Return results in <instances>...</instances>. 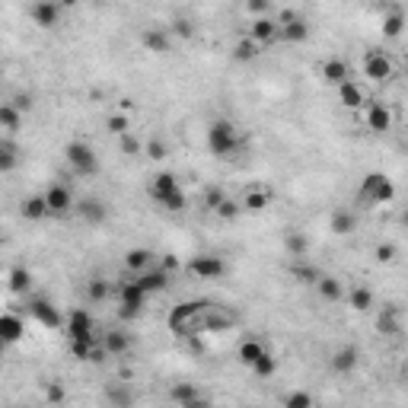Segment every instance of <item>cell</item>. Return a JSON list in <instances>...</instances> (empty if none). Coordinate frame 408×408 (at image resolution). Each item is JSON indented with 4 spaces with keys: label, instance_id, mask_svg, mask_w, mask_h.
I'll list each match as a JSON object with an SVG mask.
<instances>
[{
    "label": "cell",
    "instance_id": "1",
    "mask_svg": "<svg viewBox=\"0 0 408 408\" xmlns=\"http://www.w3.org/2000/svg\"><path fill=\"white\" fill-rule=\"evenodd\" d=\"M211 306H214V300H186V303L173 306L166 316L169 332L176 335V338H195V335H201Z\"/></svg>",
    "mask_w": 408,
    "mask_h": 408
},
{
    "label": "cell",
    "instance_id": "2",
    "mask_svg": "<svg viewBox=\"0 0 408 408\" xmlns=\"http://www.w3.org/2000/svg\"><path fill=\"white\" fill-rule=\"evenodd\" d=\"M242 147V138H240V128L233 125L230 118H217L211 121L207 128V150H211L217 160H230L236 157Z\"/></svg>",
    "mask_w": 408,
    "mask_h": 408
},
{
    "label": "cell",
    "instance_id": "3",
    "mask_svg": "<svg viewBox=\"0 0 408 408\" xmlns=\"http://www.w3.org/2000/svg\"><path fill=\"white\" fill-rule=\"evenodd\" d=\"M396 198V186H392L390 176H383V173H367L357 188V201L364 207H377V204H390Z\"/></svg>",
    "mask_w": 408,
    "mask_h": 408
},
{
    "label": "cell",
    "instance_id": "4",
    "mask_svg": "<svg viewBox=\"0 0 408 408\" xmlns=\"http://www.w3.org/2000/svg\"><path fill=\"white\" fill-rule=\"evenodd\" d=\"M64 157H67V166L74 169L77 176H96L99 173V157L84 140H71L64 147Z\"/></svg>",
    "mask_w": 408,
    "mask_h": 408
},
{
    "label": "cell",
    "instance_id": "5",
    "mask_svg": "<svg viewBox=\"0 0 408 408\" xmlns=\"http://www.w3.org/2000/svg\"><path fill=\"white\" fill-rule=\"evenodd\" d=\"M121 309H118V319H125V322H131V319H138L140 313H144V306H147V290L140 288L138 281H125L121 284Z\"/></svg>",
    "mask_w": 408,
    "mask_h": 408
},
{
    "label": "cell",
    "instance_id": "6",
    "mask_svg": "<svg viewBox=\"0 0 408 408\" xmlns=\"http://www.w3.org/2000/svg\"><path fill=\"white\" fill-rule=\"evenodd\" d=\"M278 38H284L290 45H300V42L309 38V23L303 16H297L294 10H284L278 16Z\"/></svg>",
    "mask_w": 408,
    "mask_h": 408
},
{
    "label": "cell",
    "instance_id": "7",
    "mask_svg": "<svg viewBox=\"0 0 408 408\" xmlns=\"http://www.w3.org/2000/svg\"><path fill=\"white\" fill-rule=\"evenodd\" d=\"M364 74L370 77L373 84H386V80H392V74H396L392 58L386 55V51H367V58H364Z\"/></svg>",
    "mask_w": 408,
    "mask_h": 408
},
{
    "label": "cell",
    "instance_id": "8",
    "mask_svg": "<svg viewBox=\"0 0 408 408\" xmlns=\"http://www.w3.org/2000/svg\"><path fill=\"white\" fill-rule=\"evenodd\" d=\"M42 195H45V204H48V214H51V217H64V214L74 211V192L67 186H61V182L48 186Z\"/></svg>",
    "mask_w": 408,
    "mask_h": 408
},
{
    "label": "cell",
    "instance_id": "9",
    "mask_svg": "<svg viewBox=\"0 0 408 408\" xmlns=\"http://www.w3.org/2000/svg\"><path fill=\"white\" fill-rule=\"evenodd\" d=\"M134 281H138L147 294H163V290H169V284H173V271H166L163 265H150V268L138 271Z\"/></svg>",
    "mask_w": 408,
    "mask_h": 408
},
{
    "label": "cell",
    "instance_id": "10",
    "mask_svg": "<svg viewBox=\"0 0 408 408\" xmlns=\"http://www.w3.org/2000/svg\"><path fill=\"white\" fill-rule=\"evenodd\" d=\"M227 265H223L220 255H195V259L188 262V275H195L198 281H214L220 278Z\"/></svg>",
    "mask_w": 408,
    "mask_h": 408
},
{
    "label": "cell",
    "instance_id": "11",
    "mask_svg": "<svg viewBox=\"0 0 408 408\" xmlns=\"http://www.w3.org/2000/svg\"><path fill=\"white\" fill-rule=\"evenodd\" d=\"M357 361H361L357 344H342L338 351H332V357H329V367H332V373H342V377H348V373L357 370Z\"/></svg>",
    "mask_w": 408,
    "mask_h": 408
},
{
    "label": "cell",
    "instance_id": "12",
    "mask_svg": "<svg viewBox=\"0 0 408 408\" xmlns=\"http://www.w3.org/2000/svg\"><path fill=\"white\" fill-rule=\"evenodd\" d=\"M29 316L36 319L38 325H45V329H61L64 325V319H61V313H58L55 306L48 303V300H29Z\"/></svg>",
    "mask_w": 408,
    "mask_h": 408
},
{
    "label": "cell",
    "instance_id": "13",
    "mask_svg": "<svg viewBox=\"0 0 408 408\" xmlns=\"http://www.w3.org/2000/svg\"><path fill=\"white\" fill-rule=\"evenodd\" d=\"M377 329H380V335H386V338H399L402 335V309L396 303H386L380 309V316H377Z\"/></svg>",
    "mask_w": 408,
    "mask_h": 408
},
{
    "label": "cell",
    "instance_id": "14",
    "mask_svg": "<svg viewBox=\"0 0 408 408\" xmlns=\"http://www.w3.org/2000/svg\"><path fill=\"white\" fill-rule=\"evenodd\" d=\"M74 207H77V217H80L84 223H93L96 227V223L109 220V207H105L102 198H84V201H77Z\"/></svg>",
    "mask_w": 408,
    "mask_h": 408
},
{
    "label": "cell",
    "instance_id": "15",
    "mask_svg": "<svg viewBox=\"0 0 408 408\" xmlns=\"http://www.w3.org/2000/svg\"><path fill=\"white\" fill-rule=\"evenodd\" d=\"M29 16L36 23L38 29H55L61 23V7L58 3H48V0H36L32 10H29Z\"/></svg>",
    "mask_w": 408,
    "mask_h": 408
},
{
    "label": "cell",
    "instance_id": "16",
    "mask_svg": "<svg viewBox=\"0 0 408 408\" xmlns=\"http://www.w3.org/2000/svg\"><path fill=\"white\" fill-rule=\"evenodd\" d=\"M140 42H144V48L153 51V55H169V48H173V36H169V29H163V26L144 29V32H140Z\"/></svg>",
    "mask_w": 408,
    "mask_h": 408
},
{
    "label": "cell",
    "instance_id": "17",
    "mask_svg": "<svg viewBox=\"0 0 408 408\" xmlns=\"http://www.w3.org/2000/svg\"><path fill=\"white\" fill-rule=\"evenodd\" d=\"M169 399L179 402L182 408H198V405H207V402H211L204 392H198L192 383H176V386L169 390Z\"/></svg>",
    "mask_w": 408,
    "mask_h": 408
},
{
    "label": "cell",
    "instance_id": "18",
    "mask_svg": "<svg viewBox=\"0 0 408 408\" xmlns=\"http://www.w3.org/2000/svg\"><path fill=\"white\" fill-rule=\"evenodd\" d=\"M147 192H150V198L157 204H163L173 192H179V179L173 176V173H157V176L150 179V186H147Z\"/></svg>",
    "mask_w": 408,
    "mask_h": 408
},
{
    "label": "cell",
    "instance_id": "19",
    "mask_svg": "<svg viewBox=\"0 0 408 408\" xmlns=\"http://www.w3.org/2000/svg\"><path fill=\"white\" fill-rule=\"evenodd\" d=\"M338 102L344 109L357 112L367 105V93H364V86H357V80H344V84H338Z\"/></svg>",
    "mask_w": 408,
    "mask_h": 408
},
{
    "label": "cell",
    "instance_id": "20",
    "mask_svg": "<svg viewBox=\"0 0 408 408\" xmlns=\"http://www.w3.org/2000/svg\"><path fill=\"white\" fill-rule=\"evenodd\" d=\"M367 128L373 134H386L392 128V112L390 105H383V102H370L367 105Z\"/></svg>",
    "mask_w": 408,
    "mask_h": 408
},
{
    "label": "cell",
    "instance_id": "21",
    "mask_svg": "<svg viewBox=\"0 0 408 408\" xmlns=\"http://www.w3.org/2000/svg\"><path fill=\"white\" fill-rule=\"evenodd\" d=\"M246 36H249L252 42H259V45H268V42H275V38H278V19L255 16V23L249 26V32H246Z\"/></svg>",
    "mask_w": 408,
    "mask_h": 408
},
{
    "label": "cell",
    "instance_id": "22",
    "mask_svg": "<svg viewBox=\"0 0 408 408\" xmlns=\"http://www.w3.org/2000/svg\"><path fill=\"white\" fill-rule=\"evenodd\" d=\"M67 338H93V316L86 309H74L67 316Z\"/></svg>",
    "mask_w": 408,
    "mask_h": 408
},
{
    "label": "cell",
    "instance_id": "23",
    "mask_svg": "<svg viewBox=\"0 0 408 408\" xmlns=\"http://www.w3.org/2000/svg\"><path fill=\"white\" fill-rule=\"evenodd\" d=\"M102 348H105L109 357H121V354H128V348H131V335L112 329V332L102 335Z\"/></svg>",
    "mask_w": 408,
    "mask_h": 408
},
{
    "label": "cell",
    "instance_id": "24",
    "mask_svg": "<svg viewBox=\"0 0 408 408\" xmlns=\"http://www.w3.org/2000/svg\"><path fill=\"white\" fill-rule=\"evenodd\" d=\"M240 204H242V211H265L271 204V192L265 186H252V188H246V195L240 198Z\"/></svg>",
    "mask_w": 408,
    "mask_h": 408
},
{
    "label": "cell",
    "instance_id": "25",
    "mask_svg": "<svg viewBox=\"0 0 408 408\" xmlns=\"http://www.w3.org/2000/svg\"><path fill=\"white\" fill-rule=\"evenodd\" d=\"M23 332H26V325H23V319H19L16 313H0V338H3V342L7 344L19 342Z\"/></svg>",
    "mask_w": 408,
    "mask_h": 408
},
{
    "label": "cell",
    "instance_id": "26",
    "mask_svg": "<svg viewBox=\"0 0 408 408\" xmlns=\"http://www.w3.org/2000/svg\"><path fill=\"white\" fill-rule=\"evenodd\" d=\"M322 80L325 84H332V86L344 84V80H351V67L344 64L342 58H329L322 64Z\"/></svg>",
    "mask_w": 408,
    "mask_h": 408
},
{
    "label": "cell",
    "instance_id": "27",
    "mask_svg": "<svg viewBox=\"0 0 408 408\" xmlns=\"http://www.w3.org/2000/svg\"><path fill=\"white\" fill-rule=\"evenodd\" d=\"M7 288H10V294H16V297H26L29 288H32V271L23 268V265L10 268V275H7Z\"/></svg>",
    "mask_w": 408,
    "mask_h": 408
},
{
    "label": "cell",
    "instance_id": "28",
    "mask_svg": "<svg viewBox=\"0 0 408 408\" xmlns=\"http://www.w3.org/2000/svg\"><path fill=\"white\" fill-rule=\"evenodd\" d=\"M265 351H268V348H265V342H259V338H242L240 348H236V357H240L242 367H252V364L259 361Z\"/></svg>",
    "mask_w": 408,
    "mask_h": 408
},
{
    "label": "cell",
    "instance_id": "29",
    "mask_svg": "<svg viewBox=\"0 0 408 408\" xmlns=\"http://www.w3.org/2000/svg\"><path fill=\"white\" fill-rule=\"evenodd\" d=\"M329 227H332V233H338V236H348V233L357 230V214L348 211V207H338V211L329 217Z\"/></svg>",
    "mask_w": 408,
    "mask_h": 408
},
{
    "label": "cell",
    "instance_id": "30",
    "mask_svg": "<svg viewBox=\"0 0 408 408\" xmlns=\"http://www.w3.org/2000/svg\"><path fill=\"white\" fill-rule=\"evenodd\" d=\"M19 214H23V220H45V217H48L45 195H29V198H23V204H19Z\"/></svg>",
    "mask_w": 408,
    "mask_h": 408
},
{
    "label": "cell",
    "instance_id": "31",
    "mask_svg": "<svg viewBox=\"0 0 408 408\" xmlns=\"http://www.w3.org/2000/svg\"><path fill=\"white\" fill-rule=\"evenodd\" d=\"M316 290H319V297L329 300V303H338V300L344 297V288L338 278H329V275H319V281L313 284Z\"/></svg>",
    "mask_w": 408,
    "mask_h": 408
},
{
    "label": "cell",
    "instance_id": "32",
    "mask_svg": "<svg viewBox=\"0 0 408 408\" xmlns=\"http://www.w3.org/2000/svg\"><path fill=\"white\" fill-rule=\"evenodd\" d=\"M284 249H288V255H294V259H306V252H309V236L300 230H288L284 233Z\"/></svg>",
    "mask_w": 408,
    "mask_h": 408
},
{
    "label": "cell",
    "instance_id": "33",
    "mask_svg": "<svg viewBox=\"0 0 408 408\" xmlns=\"http://www.w3.org/2000/svg\"><path fill=\"white\" fill-rule=\"evenodd\" d=\"M150 265H153V252L144 249V246H134V249H128V255H125V268L134 271V275L150 268Z\"/></svg>",
    "mask_w": 408,
    "mask_h": 408
},
{
    "label": "cell",
    "instance_id": "34",
    "mask_svg": "<svg viewBox=\"0 0 408 408\" xmlns=\"http://www.w3.org/2000/svg\"><path fill=\"white\" fill-rule=\"evenodd\" d=\"M19 125H23V112H19L13 102H0V128L10 131V134H16Z\"/></svg>",
    "mask_w": 408,
    "mask_h": 408
},
{
    "label": "cell",
    "instance_id": "35",
    "mask_svg": "<svg viewBox=\"0 0 408 408\" xmlns=\"http://www.w3.org/2000/svg\"><path fill=\"white\" fill-rule=\"evenodd\" d=\"M259 55H262V45L259 42H252L249 36H242L240 42H236V48H233V58H236L240 64H249V61H255Z\"/></svg>",
    "mask_w": 408,
    "mask_h": 408
},
{
    "label": "cell",
    "instance_id": "36",
    "mask_svg": "<svg viewBox=\"0 0 408 408\" xmlns=\"http://www.w3.org/2000/svg\"><path fill=\"white\" fill-rule=\"evenodd\" d=\"M19 166V147L13 140H0V173H13Z\"/></svg>",
    "mask_w": 408,
    "mask_h": 408
},
{
    "label": "cell",
    "instance_id": "37",
    "mask_svg": "<svg viewBox=\"0 0 408 408\" xmlns=\"http://www.w3.org/2000/svg\"><path fill=\"white\" fill-rule=\"evenodd\" d=\"M348 303H351V309H357V313H367L373 306V290L364 288V284H354L351 294H348Z\"/></svg>",
    "mask_w": 408,
    "mask_h": 408
},
{
    "label": "cell",
    "instance_id": "38",
    "mask_svg": "<svg viewBox=\"0 0 408 408\" xmlns=\"http://www.w3.org/2000/svg\"><path fill=\"white\" fill-rule=\"evenodd\" d=\"M402 29H405V13H402V10H390V13L383 16V36H386V38H399Z\"/></svg>",
    "mask_w": 408,
    "mask_h": 408
},
{
    "label": "cell",
    "instance_id": "39",
    "mask_svg": "<svg viewBox=\"0 0 408 408\" xmlns=\"http://www.w3.org/2000/svg\"><path fill=\"white\" fill-rule=\"evenodd\" d=\"M249 370L255 373V377H262V380H268V377H275V370H278V361H275V354H271V351H265L259 361L252 364Z\"/></svg>",
    "mask_w": 408,
    "mask_h": 408
},
{
    "label": "cell",
    "instance_id": "40",
    "mask_svg": "<svg viewBox=\"0 0 408 408\" xmlns=\"http://www.w3.org/2000/svg\"><path fill=\"white\" fill-rule=\"evenodd\" d=\"M319 275H322V271L316 268V265H309V262H297V265H294V278H297L300 284H316Z\"/></svg>",
    "mask_w": 408,
    "mask_h": 408
},
{
    "label": "cell",
    "instance_id": "41",
    "mask_svg": "<svg viewBox=\"0 0 408 408\" xmlns=\"http://www.w3.org/2000/svg\"><path fill=\"white\" fill-rule=\"evenodd\" d=\"M112 288H109V281H102V278H93L90 284H86V297L93 300V303H102V300H109Z\"/></svg>",
    "mask_w": 408,
    "mask_h": 408
},
{
    "label": "cell",
    "instance_id": "42",
    "mask_svg": "<svg viewBox=\"0 0 408 408\" xmlns=\"http://www.w3.org/2000/svg\"><path fill=\"white\" fill-rule=\"evenodd\" d=\"M217 217H220V220H236V217H240L242 214V204L236 201V198H223L220 204H217Z\"/></svg>",
    "mask_w": 408,
    "mask_h": 408
},
{
    "label": "cell",
    "instance_id": "43",
    "mask_svg": "<svg viewBox=\"0 0 408 408\" xmlns=\"http://www.w3.org/2000/svg\"><path fill=\"white\" fill-rule=\"evenodd\" d=\"M93 344H96V338H71V354H74L77 361H90Z\"/></svg>",
    "mask_w": 408,
    "mask_h": 408
},
{
    "label": "cell",
    "instance_id": "44",
    "mask_svg": "<svg viewBox=\"0 0 408 408\" xmlns=\"http://www.w3.org/2000/svg\"><path fill=\"white\" fill-rule=\"evenodd\" d=\"M105 128H109V134H115V138H121V134H128V128H131L128 112H118V115H112V118L105 121Z\"/></svg>",
    "mask_w": 408,
    "mask_h": 408
},
{
    "label": "cell",
    "instance_id": "45",
    "mask_svg": "<svg viewBox=\"0 0 408 408\" xmlns=\"http://www.w3.org/2000/svg\"><path fill=\"white\" fill-rule=\"evenodd\" d=\"M281 405L284 408H309L313 405V396H309V392H288V396L281 399Z\"/></svg>",
    "mask_w": 408,
    "mask_h": 408
},
{
    "label": "cell",
    "instance_id": "46",
    "mask_svg": "<svg viewBox=\"0 0 408 408\" xmlns=\"http://www.w3.org/2000/svg\"><path fill=\"white\" fill-rule=\"evenodd\" d=\"M118 144H121V153H128V157H138L140 150H144V144H140V140L134 138L131 131H128V134H121V138H118Z\"/></svg>",
    "mask_w": 408,
    "mask_h": 408
},
{
    "label": "cell",
    "instance_id": "47",
    "mask_svg": "<svg viewBox=\"0 0 408 408\" xmlns=\"http://www.w3.org/2000/svg\"><path fill=\"white\" fill-rule=\"evenodd\" d=\"M186 204H188V198H186V192L179 188V192H173L160 207H163V211H186Z\"/></svg>",
    "mask_w": 408,
    "mask_h": 408
},
{
    "label": "cell",
    "instance_id": "48",
    "mask_svg": "<svg viewBox=\"0 0 408 408\" xmlns=\"http://www.w3.org/2000/svg\"><path fill=\"white\" fill-rule=\"evenodd\" d=\"M144 150H147V157H150V160H166V157H169V147H166V144H163L160 138H150V140H147V147H144Z\"/></svg>",
    "mask_w": 408,
    "mask_h": 408
},
{
    "label": "cell",
    "instance_id": "49",
    "mask_svg": "<svg viewBox=\"0 0 408 408\" xmlns=\"http://www.w3.org/2000/svg\"><path fill=\"white\" fill-rule=\"evenodd\" d=\"M169 36H179V38H186V42H188V38L195 36V26H192V19H186V16L176 19V23H173V32H169Z\"/></svg>",
    "mask_w": 408,
    "mask_h": 408
},
{
    "label": "cell",
    "instance_id": "50",
    "mask_svg": "<svg viewBox=\"0 0 408 408\" xmlns=\"http://www.w3.org/2000/svg\"><path fill=\"white\" fill-rule=\"evenodd\" d=\"M396 255H399V249H396L392 242H383V246H377V262H380V265H390V262H396Z\"/></svg>",
    "mask_w": 408,
    "mask_h": 408
},
{
    "label": "cell",
    "instance_id": "51",
    "mask_svg": "<svg viewBox=\"0 0 408 408\" xmlns=\"http://www.w3.org/2000/svg\"><path fill=\"white\" fill-rule=\"evenodd\" d=\"M45 399L51 402V405H61V402L67 399V392L61 383H48V390H45Z\"/></svg>",
    "mask_w": 408,
    "mask_h": 408
},
{
    "label": "cell",
    "instance_id": "52",
    "mask_svg": "<svg viewBox=\"0 0 408 408\" xmlns=\"http://www.w3.org/2000/svg\"><path fill=\"white\" fill-rule=\"evenodd\" d=\"M223 188H207V192H204V207H207V211H217V204L223 201Z\"/></svg>",
    "mask_w": 408,
    "mask_h": 408
},
{
    "label": "cell",
    "instance_id": "53",
    "mask_svg": "<svg viewBox=\"0 0 408 408\" xmlns=\"http://www.w3.org/2000/svg\"><path fill=\"white\" fill-rule=\"evenodd\" d=\"M271 7V0H246V10H249L252 16H265Z\"/></svg>",
    "mask_w": 408,
    "mask_h": 408
},
{
    "label": "cell",
    "instance_id": "54",
    "mask_svg": "<svg viewBox=\"0 0 408 408\" xmlns=\"http://www.w3.org/2000/svg\"><path fill=\"white\" fill-rule=\"evenodd\" d=\"M109 402H112V405H131V402H134V396H131L128 390H112L109 392Z\"/></svg>",
    "mask_w": 408,
    "mask_h": 408
},
{
    "label": "cell",
    "instance_id": "55",
    "mask_svg": "<svg viewBox=\"0 0 408 408\" xmlns=\"http://www.w3.org/2000/svg\"><path fill=\"white\" fill-rule=\"evenodd\" d=\"M10 102H13V105H16L19 112H29V109H32V96H29V93H16Z\"/></svg>",
    "mask_w": 408,
    "mask_h": 408
},
{
    "label": "cell",
    "instance_id": "56",
    "mask_svg": "<svg viewBox=\"0 0 408 408\" xmlns=\"http://www.w3.org/2000/svg\"><path fill=\"white\" fill-rule=\"evenodd\" d=\"M77 3H84V0H61V10H71V7H77Z\"/></svg>",
    "mask_w": 408,
    "mask_h": 408
},
{
    "label": "cell",
    "instance_id": "57",
    "mask_svg": "<svg viewBox=\"0 0 408 408\" xmlns=\"http://www.w3.org/2000/svg\"><path fill=\"white\" fill-rule=\"evenodd\" d=\"M3 351H7V342H3V338H0V354H3Z\"/></svg>",
    "mask_w": 408,
    "mask_h": 408
},
{
    "label": "cell",
    "instance_id": "58",
    "mask_svg": "<svg viewBox=\"0 0 408 408\" xmlns=\"http://www.w3.org/2000/svg\"><path fill=\"white\" fill-rule=\"evenodd\" d=\"M48 3H58V7H61V0H48Z\"/></svg>",
    "mask_w": 408,
    "mask_h": 408
},
{
    "label": "cell",
    "instance_id": "59",
    "mask_svg": "<svg viewBox=\"0 0 408 408\" xmlns=\"http://www.w3.org/2000/svg\"><path fill=\"white\" fill-rule=\"evenodd\" d=\"M0 140H3V134H0Z\"/></svg>",
    "mask_w": 408,
    "mask_h": 408
}]
</instances>
